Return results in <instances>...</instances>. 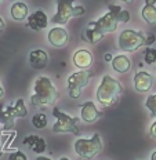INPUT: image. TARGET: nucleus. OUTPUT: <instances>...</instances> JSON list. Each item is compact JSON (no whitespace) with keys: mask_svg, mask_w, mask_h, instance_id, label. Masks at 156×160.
I'll list each match as a JSON object with an SVG mask.
<instances>
[{"mask_svg":"<svg viewBox=\"0 0 156 160\" xmlns=\"http://www.w3.org/2000/svg\"><path fill=\"white\" fill-rule=\"evenodd\" d=\"M130 21V12L123 10L120 6H108V12L104 14L97 21L88 22V28L86 29L83 39L90 44L97 43L104 38L105 33H112L118 29L119 24H127Z\"/></svg>","mask_w":156,"mask_h":160,"instance_id":"f257e3e1","label":"nucleus"},{"mask_svg":"<svg viewBox=\"0 0 156 160\" xmlns=\"http://www.w3.org/2000/svg\"><path fill=\"white\" fill-rule=\"evenodd\" d=\"M59 92L47 76H40L36 79L33 86V95L31 97V104L33 106H47L54 104L58 99Z\"/></svg>","mask_w":156,"mask_h":160,"instance_id":"f03ea898","label":"nucleus"},{"mask_svg":"<svg viewBox=\"0 0 156 160\" xmlns=\"http://www.w3.org/2000/svg\"><path fill=\"white\" fill-rule=\"evenodd\" d=\"M156 40L153 33H144L140 31H133V29H124L119 35L118 44L119 48L126 52H134L142 46H151Z\"/></svg>","mask_w":156,"mask_h":160,"instance_id":"7ed1b4c3","label":"nucleus"},{"mask_svg":"<svg viewBox=\"0 0 156 160\" xmlns=\"http://www.w3.org/2000/svg\"><path fill=\"white\" fill-rule=\"evenodd\" d=\"M122 92L123 86L120 84V82L112 76L105 75L97 88V101L102 106H111L119 99Z\"/></svg>","mask_w":156,"mask_h":160,"instance_id":"20e7f679","label":"nucleus"},{"mask_svg":"<svg viewBox=\"0 0 156 160\" xmlns=\"http://www.w3.org/2000/svg\"><path fill=\"white\" fill-rule=\"evenodd\" d=\"M28 116V108L24 104V99H17L14 105L3 106L0 105V128L2 130H11L14 127L15 119L26 118Z\"/></svg>","mask_w":156,"mask_h":160,"instance_id":"39448f33","label":"nucleus"},{"mask_svg":"<svg viewBox=\"0 0 156 160\" xmlns=\"http://www.w3.org/2000/svg\"><path fill=\"white\" fill-rule=\"evenodd\" d=\"M76 0H57V12L51 18L53 24L64 25L68 21H71L75 17H82L84 14L83 6H73Z\"/></svg>","mask_w":156,"mask_h":160,"instance_id":"423d86ee","label":"nucleus"},{"mask_svg":"<svg viewBox=\"0 0 156 160\" xmlns=\"http://www.w3.org/2000/svg\"><path fill=\"white\" fill-rule=\"evenodd\" d=\"M102 151V141L99 134H94L91 138H79L75 142V152L80 158L90 160Z\"/></svg>","mask_w":156,"mask_h":160,"instance_id":"0eeeda50","label":"nucleus"},{"mask_svg":"<svg viewBox=\"0 0 156 160\" xmlns=\"http://www.w3.org/2000/svg\"><path fill=\"white\" fill-rule=\"evenodd\" d=\"M93 73L90 69L86 71H79L72 73L66 80V87H68V94L71 98L78 99L82 95V90L90 83V79L93 78Z\"/></svg>","mask_w":156,"mask_h":160,"instance_id":"6e6552de","label":"nucleus"},{"mask_svg":"<svg viewBox=\"0 0 156 160\" xmlns=\"http://www.w3.org/2000/svg\"><path fill=\"white\" fill-rule=\"evenodd\" d=\"M53 116L55 118V123L53 126L54 132H73L79 135V118H72L58 108L53 109Z\"/></svg>","mask_w":156,"mask_h":160,"instance_id":"1a4fd4ad","label":"nucleus"},{"mask_svg":"<svg viewBox=\"0 0 156 160\" xmlns=\"http://www.w3.org/2000/svg\"><path fill=\"white\" fill-rule=\"evenodd\" d=\"M48 43L53 46V47H57V48H62L68 44V40H69V35L68 32L65 31L64 28L61 26H55V28L50 29L48 35H47Z\"/></svg>","mask_w":156,"mask_h":160,"instance_id":"9d476101","label":"nucleus"},{"mask_svg":"<svg viewBox=\"0 0 156 160\" xmlns=\"http://www.w3.org/2000/svg\"><path fill=\"white\" fill-rule=\"evenodd\" d=\"M102 116V113L97 109V106L94 105L93 101H87L83 102L80 105V119L87 124H91V123L97 122V120Z\"/></svg>","mask_w":156,"mask_h":160,"instance_id":"9b49d317","label":"nucleus"},{"mask_svg":"<svg viewBox=\"0 0 156 160\" xmlns=\"http://www.w3.org/2000/svg\"><path fill=\"white\" fill-rule=\"evenodd\" d=\"M153 86V78L151 73L145 71H138L134 75V88L138 92H147Z\"/></svg>","mask_w":156,"mask_h":160,"instance_id":"f8f14e48","label":"nucleus"},{"mask_svg":"<svg viewBox=\"0 0 156 160\" xmlns=\"http://www.w3.org/2000/svg\"><path fill=\"white\" fill-rule=\"evenodd\" d=\"M47 24H48V18H47V15H46V12L42 11V10H38V11H35L33 14L28 15L26 26L33 29L35 32L46 29L47 28Z\"/></svg>","mask_w":156,"mask_h":160,"instance_id":"ddd939ff","label":"nucleus"},{"mask_svg":"<svg viewBox=\"0 0 156 160\" xmlns=\"http://www.w3.org/2000/svg\"><path fill=\"white\" fill-rule=\"evenodd\" d=\"M73 64L78 69H82V71H86V69H88L90 66L93 65V61H94V58H93V54L88 50H78V51L73 54Z\"/></svg>","mask_w":156,"mask_h":160,"instance_id":"4468645a","label":"nucleus"},{"mask_svg":"<svg viewBox=\"0 0 156 160\" xmlns=\"http://www.w3.org/2000/svg\"><path fill=\"white\" fill-rule=\"evenodd\" d=\"M29 64L36 71L46 68L48 65V54L44 50H40V48L32 50L31 54H29Z\"/></svg>","mask_w":156,"mask_h":160,"instance_id":"2eb2a0df","label":"nucleus"},{"mask_svg":"<svg viewBox=\"0 0 156 160\" xmlns=\"http://www.w3.org/2000/svg\"><path fill=\"white\" fill-rule=\"evenodd\" d=\"M22 145L28 146L32 152L38 153V155H42V153L46 152V141L39 135H28L22 139Z\"/></svg>","mask_w":156,"mask_h":160,"instance_id":"dca6fc26","label":"nucleus"},{"mask_svg":"<svg viewBox=\"0 0 156 160\" xmlns=\"http://www.w3.org/2000/svg\"><path fill=\"white\" fill-rule=\"evenodd\" d=\"M111 62H112L113 71L118 72V73H122V75H123V73H127L131 68V61L128 59V57L124 55V54H119V55L113 57Z\"/></svg>","mask_w":156,"mask_h":160,"instance_id":"f3484780","label":"nucleus"},{"mask_svg":"<svg viewBox=\"0 0 156 160\" xmlns=\"http://www.w3.org/2000/svg\"><path fill=\"white\" fill-rule=\"evenodd\" d=\"M10 15L15 21H24L29 15V7L24 2H15L10 8Z\"/></svg>","mask_w":156,"mask_h":160,"instance_id":"a211bd4d","label":"nucleus"},{"mask_svg":"<svg viewBox=\"0 0 156 160\" xmlns=\"http://www.w3.org/2000/svg\"><path fill=\"white\" fill-rule=\"evenodd\" d=\"M141 17L147 24L156 25V6L155 4H145L141 10Z\"/></svg>","mask_w":156,"mask_h":160,"instance_id":"6ab92c4d","label":"nucleus"},{"mask_svg":"<svg viewBox=\"0 0 156 160\" xmlns=\"http://www.w3.org/2000/svg\"><path fill=\"white\" fill-rule=\"evenodd\" d=\"M32 124L35 128H39V130L46 128V126H47V116L44 113H36L32 118Z\"/></svg>","mask_w":156,"mask_h":160,"instance_id":"aec40b11","label":"nucleus"},{"mask_svg":"<svg viewBox=\"0 0 156 160\" xmlns=\"http://www.w3.org/2000/svg\"><path fill=\"white\" fill-rule=\"evenodd\" d=\"M144 59H145V64L152 65L156 62V48L153 47H147L144 51Z\"/></svg>","mask_w":156,"mask_h":160,"instance_id":"412c9836","label":"nucleus"},{"mask_svg":"<svg viewBox=\"0 0 156 160\" xmlns=\"http://www.w3.org/2000/svg\"><path fill=\"white\" fill-rule=\"evenodd\" d=\"M145 108L149 109L152 116L156 118V94H151L145 101Z\"/></svg>","mask_w":156,"mask_h":160,"instance_id":"4be33fe9","label":"nucleus"},{"mask_svg":"<svg viewBox=\"0 0 156 160\" xmlns=\"http://www.w3.org/2000/svg\"><path fill=\"white\" fill-rule=\"evenodd\" d=\"M8 160H28V158H26V155H25L24 152L15 151L14 153H11V155H10Z\"/></svg>","mask_w":156,"mask_h":160,"instance_id":"5701e85b","label":"nucleus"},{"mask_svg":"<svg viewBox=\"0 0 156 160\" xmlns=\"http://www.w3.org/2000/svg\"><path fill=\"white\" fill-rule=\"evenodd\" d=\"M149 134H151L152 138H155V139H156V120H155L153 123H152L151 128H149Z\"/></svg>","mask_w":156,"mask_h":160,"instance_id":"b1692460","label":"nucleus"},{"mask_svg":"<svg viewBox=\"0 0 156 160\" xmlns=\"http://www.w3.org/2000/svg\"><path fill=\"white\" fill-rule=\"evenodd\" d=\"M4 25H6V24H4V19H3L2 17H0V33L4 31Z\"/></svg>","mask_w":156,"mask_h":160,"instance_id":"393cba45","label":"nucleus"},{"mask_svg":"<svg viewBox=\"0 0 156 160\" xmlns=\"http://www.w3.org/2000/svg\"><path fill=\"white\" fill-rule=\"evenodd\" d=\"M112 58H113V57H112V54H105V61H107V62H111Z\"/></svg>","mask_w":156,"mask_h":160,"instance_id":"a878e982","label":"nucleus"},{"mask_svg":"<svg viewBox=\"0 0 156 160\" xmlns=\"http://www.w3.org/2000/svg\"><path fill=\"white\" fill-rule=\"evenodd\" d=\"M3 95H4V88H3V86L0 84V98H3Z\"/></svg>","mask_w":156,"mask_h":160,"instance_id":"bb28decb","label":"nucleus"},{"mask_svg":"<svg viewBox=\"0 0 156 160\" xmlns=\"http://www.w3.org/2000/svg\"><path fill=\"white\" fill-rule=\"evenodd\" d=\"M36 160H51V159H50V158H44V156H38Z\"/></svg>","mask_w":156,"mask_h":160,"instance_id":"cd10ccee","label":"nucleus"},{"mask_svg":"<svg viewBox=\"0 0 156 160\" xmlns=\"http://www.w3.org/2000/svg\"><path fill=\"white\" fill-rule=\"evenodd\" d=\"M156 0H145V4H155Z\"/></svg>","mask_w":156,"mask_h":160,"instance_id":"c85d7f7f","label":"nucleus"},{"mask_svg":"<svg viewBox=\"0 0 156 160\" xmlns=\"http://www.w3.org/2000/svg\"><path fill=\"white\" fill-rule=\"evenodd\" d=\"M151 160H156V151L152 153V156H151Z\"/></svg>","mask_w":156,"mask_h":160,"instance_id":"c756f323","label":"nucleus"},{"mask_svg":"<svg viewBox=\"0 0 156 160\" xmlns=\"http://www.w3.org/2000/svg\"><path fill=\"white\" fill-rule=\"evenodd\" d=\"M122 2H124V3H133L134 0H122Z\"/></svg>","mask_w":156,"mask_h":160,"instance_id":"7c9ffc66","label":"nucleus"},{"mask_svg":"<svg viewBox=\"0 0 156 160\" xmlns=\"http://www.w3.org/2000/svg\"><path fill=\"white\" fill-rule=\"evenodd\" d=\"M59 160H69V159H68V158H61Z\"/></svg>","mask_w":156,"mask_h":160,"instance_id":"2f4dec72","label":"nucleus"},{"mask_svg":"<svg viewBox=\"0 0 156 160\" xmlns=\"http://www.w3.org/2000/svg\"><path fill=\"white\" fill-rule=\"evenodd\" d=\"M2 3H3V0H0V4H2Z\"/></svg>","mask_w":156,"mask_h":160,"instance_id":"473e14b6","label":"nucleus"},{"mask_svg":"<svg viewBox=\"0 0 156 160\" xmlns=\"http://www.w3.org/2000/svg\"><path fill=\"white\" fill-rule=\"evenodd\" d=\"M0 130H2V128H0Z\"/></svg>","mask_w":156,"mask_h":160,"instance_id":"72a5a7b5","label":"nucleus"}]
</instances>
